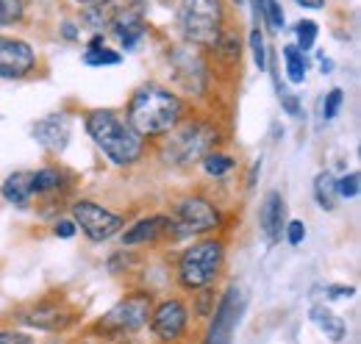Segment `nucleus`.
Returning a JSON list of instances; mask_svg holds the SVG:
<instances>
[{
	"label": "nucleus",
	"instance_id": "1",
	"mask_svg": "<svg viewBox=\"0 0 361 344\" xmlns=\"http://www.w3.org/2000/svg\"><path fill=\"white\" fill-rule=\"evenodd\" d=\"M183 111V100L167 86L142 84L128 100L126 120L142 139H161L186 117Z\"/></svg>",
	"mask_w": 361,
	"mask_h": 344
},
{
	"label": "nucleus",
	"instance_id": "2",
	"mask_svg": "<svg viewBox=\"0 0 361 344\" xmlns=\"http://www.w3.org/2000/svg\"><path fill=\"white\" fill-rule=\"evenodd\" d=\"M84 128L97 150L117 167H134L142 161L147 139H142L131 123L114 109H92L84 120Z\"/></svg>",
	"mask_w": 361,
	"mask_h": 344
},
{
	"label": "nucleus",
	"instance_id": "3",
	"mask_svg": "<svg viewBox=\"0 0 361 344\" xmlns=\"http://www.w3.org/2000/svg\"><path fill=\"white\" fill-rule=\"evenodd\" d=\"M217 142V128L206 120H180L176 128L164 136L161 159L173 167H192L200 161L212 145Z\"/></svg>",
	"mask_w": 361,
	"mask_h": 344
},
{
	"label": "nucleus",
	"instance_id": "4",
	"mask_svg": "<svg viewBox=\"0 0 361 344\" xmlns=\"http://www.w3.org/2000/svg\"><path fill=\"white\" fill-rule=\"evenodd\" d=\"M178 25L189 44L217 47L226 34V6L223 0H180Z\"/></svg>",
	"mask_w": 361,
	"mask_h": 344
},
{
	"label": "nucleus",
	"instance_id": "5",
	"mask_svg": "<svg viewBox=\"0 0 361 344\" xmlns=\"http://www.w3.org/2000/svg\"><path fill=\"white\" fill-rule=\"evenodd\" d=\"M226 264V245L220 239H200L192 247H186L178 258V283L186 292L209 289Z\"/></svg>",
	"mask_w": 361,
	"mask_h": 344
},
{
	"label": "nucleus",
	"instance_id": "6",
	"mask_svg": "<svg viewBox=\"0 0 361 344\" xmlns=\"http://www.w3.org/2000/svg\"><path fill=\"white\" fill-rule=\"evenodd\" d=\"M150 311H153V297L147 292H131L126 295L117 305H111L92 328L94 333L106 336V339H126L136 331H142L150 319Z\"/></svg>",
	"mask_w": 361,
	"mask_h": 344
},
{
	"label": "nucleus",
	"instance_id": "7",
	"mask_svg": "<svg viewBox=\"0 0 361 344\" xmlns=\"http://www.w3.org/2000/svg\"><path fill=\"white\" fill-rule=\"evenodd\" d=\"M247 297L239 286H228L223 292V297L217 300V305L212 308V325L206 331V344H231L233 342V331L242 322Z\"/></svg>",
	"mask_w": 361,
	"mask_h": 344
},
{
	"label": "nucleus",
	"instance_id": "8",
	"mask_svg": "<svg viewBox=\"0 0 361 344\" xmlns=\"http://www.w3.org/2000/svg\"><path fill=\"white\" fill-rule=\"evenodd\" d=\"M73 222L87 233L90 242H109L126 228V219L109 209H103L94 200H75L73 203Z\"/></svg>",
	"mask_w": 361,
	"mask_h": 344
},
{
	"label": "nucleus",
	"instance_id": "9",
	"mask_svg": "<svg viewBox=\"0 0 361 344\" xmlns=\"http://www.w3.org/2000/svg\"><path fill=\"white\" fill-rule=\"evenodd\" d=\"M176 216H178L176 225H180L178 228L180 236L212 233V231H217V228L223 225V216H220V211L214 209V203H209L206 197H197V195L178 200Z\"/></svg>",
	"mask_w": 361,
	"mask_h": 344
},
{
	"label": "nucleus",
	"instance_id": "10",
	"mask_svg": "<svg viewBox=\"0 0 361 344\" xmlns=\"http://www.w3.org/2000/svg\"><path fill=\"white\" fill-rule=\"evenodd\" d=\"M150 331L159 342L164 344H178L189 328V308L186 302L178 297H170V300H161L159 305H153L150 311Z\"/></svg>",
	"mask_w": 361,
	"mask_h": 344
},
{
	"label": "nucleus",
	"instance_id": "11",
	"mask_svg": "<svg viewBox=\"0 0 361 344\" xmlns=\"http://www.w3.org/2000/svg\"><path fill=\"white\" fill-rule=\"evenodd\" d=\"M37 70V50L25 39L0 37V78L20 81Z\"/></svg>",
	"mask_w": 361,
	"mask_h": 344
},
{
	"label": "nucleus",
	"instance_id": "12",
	"mask_svg": "<svg viewBox=\"0 0 361 344\" xmlns=\"http://www.w3.org/2000/svg\"><path fill=\"white\" fill-rule=\"evenodd\" d=\"M20 319L28 328H37V331H45V333H59V331L70 328L75 314L64 300H39L34 302L31 308H25L20 314Z\"/></svg>",
	"mask_w": 361,
	"mask_h": 344
},
{
	"label": "nucleus",
	"instance_id": "13",
	"mask_svg": "<svg viewBox=\"0 0 361 344\" xmlns=\"http://www.w3.org/2000/svg\"><path fill=\"white\" fill-rule=\"evenodd\" d=\"M70 136H73V120L64 111L47 114L34 123V139L47 153H64V147L70 145Z\"/></svg>",
	"mask_w": 361,
	"mask_h": 344
},
{
	"label": "nucleus",
	"instance_id": "14",
	"mask_svg": "<svg viewBox=\"0 0 361 344\" xmlns=\"http://www.w3.org/2000/svg\"><path fill=\"white\" fill-rule=\"evenodd\" d=\"M176 222L170 216H145L136 219L128 231H123V247H136V245H153L164 236H170ZM176 239V236H173Z\"/></svg>",
	"mask_w": 361,
	"mask_h": 344
},
{
	"label": "nucleus",
	"instance_id": "15",
	"mask_svg": "<svg viewBox=\"0 0 361 344\" xmlns=\"http://www.w3.org/2000/svg\"><path fill=\"white\" fill-rule=\"evenodd\" d=\"M259 225H262V233L267 236V242H281L283 236V228H286V200L278 189H270L259 206Z\"/></svg>",
	"mask_w": 361,
	"mask_h": 344
},
{
	"label": "nucleus",
	"instance_id": "16",
	"mask_svg": "<svg viewBox=\"0 0 361 344\" xmlns=\"http://www.w3.org/2000/svg\"><path fill=\"white\" fill-rule=\"evenodd\" d=\"M0 195L6 203L17 206V209H28L34 200V172L17 170L11 172L3 183H0Z\"/></svg>",
	"mask_w": 361,
	"mask_h": 344
},
{
	"label": "nucleus",
	"instance_id": "17",
	"mask_svg": "<svg viewBox=\"0 0 361 344\" xmlns=\"http://www.w3.org/2000/svg\"><path fill=\"white\" fill-rule=\"evenodd\" d=\"M309 317H312V322H314L317 328H319L331 342L339 344L345 336H348V322H345L339 314H334L331 308H325V305H314Z\"/></svg>",
	"mask_w": 361,
	"mask_h": 344
},
{
	"label": "nucleus",
	"instance_id": "18",
	"mask_svg": "<svg viewBox=\"0 0 361 344\" xmlns=\"http://www.w3.org/2000/svg\"><path fill=\"white\" fill-rule=\"evenodd\" d=\"M64 172L56 170V167H42V170L34 172V195L37 197H53L56 192L64 189Z\"/></svg>",
	"mask_w": 361,
	"mask_h": 344
},
{
	"label": "nucleus",
	"instance_id": "19",
	"mask_svg": "<svg viewBox=\"0 0 361 344\" xmlns=\"http://www.w3.org/2000/svg\"><path fill=\"white\" fill-rule=\"evenodd\" d=\"M314 200L319 203V209L334 211L339 203V192H336V178L331 172H317L314 178Z\"/></svg>",
	"mask_w": 361,
	"mask_h": 344
},
{
	"label": "nucleus",
	"instance_id": "20",
	"mask_svg": "<svg viewBox=\"0 0 361 344\" xmlns=\"http://www.w3.org/2000/svg\"><path fill=\"white\" fill-rule=\"evenodd\" d=\"M283 61H286V78L292 84H303L306 81V70H309L306 53L298 44H286L283 47Z\"/></svg>",
	"mask_w": 361,
	"mask_h": 344
},
{
	"label": "nucleus",
	"instance_id": "21",
	"mask_svg": "<svg viewBox=\"0 0 361 344\" xmlns=\"http://www.w3.org/2000/svg\"><path fill=\"white\" fill-rule=\"evenodd\" d=\"M120 61H123V56H120L117 50L106 47V44H100V47H87V50H84V64H87V67H117Z\"/></svg>",
	"mask_w": 361,
	"mask_h": 344
},
{
	"label": "nucleus",
	"instance_id": "22",
	"mask_svg": "<svg viewBox=\"0 0 361 344\" xmlns=\"http://www.w3.org/2000/svg\"><path fill=\"white\" fill-rule=\"evenodd\" d=\"M200 161H203V172L209 178H223V175H228V172L236 167V161L231 156H226V153H212V150Z\"/></svg>",
	"mask_w": 361,
	"mask_h": 344
},
{
	"label": "nucleus",
	"instance_id": "23",
	"mask_svg": "<svg viewBox=\"0 0 361 344\" xmlns=\"http://www.w3.org/2000/svg\"><path fill=\"white\" fill-rule=\"evenodd\" d=\"M253 3H256V8L262 11L264 23L270 25L272 31H281V28H283L286 17H283V8H281V3H278V0H253Z\"/></svg>",
	"mask_w": 361,
	"mask_h": 344
},
{
	"label": "nucleus",
	"instance_id": "24",
	"mask_svg": "<svg viewBox=\"0 0 361 344\" xmlns=\"http://www.w3.org/2000/svg\"><path fill=\"white\" fill-rule=\"evenodd\" d=\"M295 37H298V47L306 53V50H312L317 42V23L312 20H300L298 25H295Z\"/></svg>",
	"mask_w": 361,
	"mask_h": 344
},
{
	"label": "nucleus",
	"instance_id": "25",
	"mask_svg": "<svg viewBox=\"0 0 361 344\" xmlns=\"http://www.w3.org/2000/svg\"><path fill=\"white\" fill-rule=\"evenodd\" d=\"M250 50H253V61L259 70H267V44H264V37L259 28L250 31Z\"/></svg>",
	"mask_w": 361,
	"mask_h": 344
},
{
	"label": "nucleus",
	"instance_id": "26",
	"mask_svg": "<svg viewBox=\"0 0 361 344\" xmlns=\"http://www.w3.org/2000/svg\"><path fill=\"white\" fill-rule=\"evenodd\" d=\"M342 103H345V92H342V89H331V92L325 94V100H322V117H325V120H334V117L339 114Z\"/></svg>",
	"mask_w": 361,
	"mask_h": 344
},
{
	"label": "nucleus",
	"instance_id": "27",
	"mask_svg": "<svg viewBox=\"0 0 361 344\" xmlns=\"http://www.w3.org/2000/svg\"><path fill=\"white\" fill-rule=\"evenodd\" d=\"M336 192L339 197H359V172H348L336 178Z\"/></svg>",
	"mask_w": 361,
	"mask_h": 344
},
{
	"label": "nucleus",
	"instance_id": "28",
	"mask_svg": "<svg viewBox=\"0 0 361 344\" xmlns=\"http://www.w3.org/2000/svg\"><path fill=\"white\" fill-rule=\"evenodd\" d=\"M0 344H37L31 333L14 331V328H0Z\"/></svg>",
	"mask_w": 361,
	"mask_h": 344
},
{
	"label": "nucleus",
	"instance_id": "29",
	"mask_svg": "<svg viewBox=\"0 0 361 344\" xmlns=\"http://www.w3.org/2000/svg\"><path fill=\"white\" fill-rule=\"evenodd\" d=\"M283 233H286V242L298 247V245L306 239V225H303L300 219H289V222H286V228H283Z\"/></svg>",
	"mask_w": 361,
	"mask_h": 344
},
{
	"label": "nucleus",
	"instance_id": "30",
	"mask_svg": "<svg viewBox=\"0 0 361 344\" xmlns=\"http://www.w3.org/2000/svg\"><path fill=\"white\" fill-rule=\"evenodd\" d=\"M278 97H281V106H283V111L286 114H292V117H300L303 114V106H300V100L292 94V92H278Z\"/></svg>",
	"mask_w": 361,
	"mask_h": 344
},
{
	"label": "nucleus",
	"instance_id": "31",
	"mask_svg": "<svg viewBox=\"0 0 361 344\" xmlns=\"http://www.w3.org/2000/svg\"><path fill=\"white\" fill-rule=\"evenodd\" d=\"M0 8L6 14V23H20L23 20V0H0Z\"/></svg>",
	"mask_w": 361,
	"mask_h": 344
},
{
	"label": "nucleus",
	"instance_id": "32",
	"mask_svg": "<svg viewBox=\"0 0 361 344\" xmlns=\"http://www.w3.org/2000/svg\"><path fill=\"white\" fill-rule=\"evenodd\" d=\"M75 222L73 219H56L53 222V236H59V239H73L75 236Z\"/></svg>",
	"mask_w": 361,
	"mask_h": 344
},
{
	"label": "nucleus",
	"instance_id": "33",
	"mask_svg": "<svg viewBox=\"0 0 361 344\" xmlns=\"http://www.w3.org/2000/svg\"><path fill=\"white\" fill-rule=\"evenodd\" d=\"M356 289L353 286H331L328 289V300H345V297H353Z\"/></svg>",
	"mask_w": 361,
	"mask_h": 344
},
{
	"label": "nucleus",
	"instance_id": "34",
	"mask_svg": "<svg viewBox=\"0 0 361 344\" xmlns=\"http://www.w3.org/2000/svg\"><path fill=\"white\" fill-rule=\"evenodd\" d=\"M61 37L70 39V42H75V39H78V28H75L73 23H64V25H61Z\"/></svg>",
	"mask_w": 361,
	"mask_h": 344
},
{
	"label": "nucleus",
	"instance_id": "35",
	"mask_svg": "<svg viewBox=\"0 0 361 344\" xmlns=\"http://www.w3.org/2000/svg\"><path fill=\"white\" fill-rule=\"evenodd\" d=\"M295 3H300V6H306V8H322V6H325V0H295Z\"/></svg>",
	"mask_w": 361,
	"mask_h": 344
},
{
	"label": "nucleus",
	"instance_id": "36",
	"mask_svg": "<svg viewBox=\"0 0 361 344\" xmlns=\"http://www.w3.org/2000/svg\"><path fill=\"white\" fill-rule=\"evenodd\" d=\"M256 172H262V161H256V164H253V170H250V178H247V186H253V183H256Z\"/></svg>",
	"mask_w": 361,
	"mask_h": 344
},
{
	"label": "nucleus",
	"instance_id": "37",
	"mask_svg": "<svg viewBox=\"0 0 361 344\" xmlns=\"http://www.w3.org/2000/svg\"><path fill=\"white\" fill-rule=\"evenodd\" d=\"M75 3H81V6L92 8V6H103V3H109V0H75Z\"/></svg>",
	"mask_w": 361,
	"mask_h": 344
},
{
	"label": "nucleus",
	"instance_id": "38",
	"mask_svg": "<svg viewBox=\"0 0 361 344\" xmlns=\"http://www.w3.org/2000/svg\"><path fill=\"white\" fill-rule=\"evenodd\" d=\"M319 67H322V73L328 75V73H331V67H334V61H331V59H322V61H319Z\"/></svg>",
	"mask_w": 361,
	"mask_h": 344
},
{
	"label": "nucleus",
	"instance_id": "39",
	"mask_svg": "<svg viewBox=\"0 0 361 344\" xmlns=\"http://www.w3.org/2000/svg\"><path fill=\"white\" fill-rule=\"evenodd\" d=\"M6 25V14H3V8H0V28Z\"/></svg>",
	"mask_w": 361,
	"mask_h": 344
},
{
	"label": "nucleus",
	"instance_id": "40",
	"mask_svg": "<svg viewBox=\"0 0 361 344\" xmlns=\"http://www.w3.org/2000/svg\"><path fill=\"white\" fill-rule=\"evenodd\" d=\"M78 344H100V342H78Z\"/></svg>",
	"mask_w": 361,
	"mask_h": 344
}]
</instances>
